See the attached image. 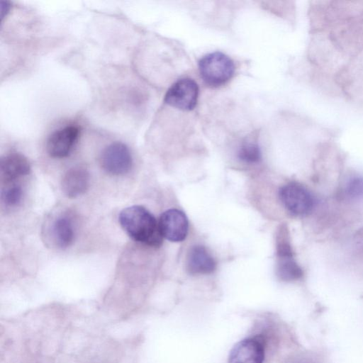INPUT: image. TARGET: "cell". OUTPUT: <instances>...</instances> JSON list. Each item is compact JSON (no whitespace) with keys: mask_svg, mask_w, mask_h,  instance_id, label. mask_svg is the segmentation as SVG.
Listing matches in <instances>:
<instances>
[{"mask_svg":"<svg viewBox=\"0 0 363 363\" xmlns=\"http://www.w3.org/2000/svg\"><path fill=\"white\" fill-rule=\"evenodd\" d=\"M118 221L124 231L135 241L159 247L162 243L159 223L145 208L135 205L123 209Z\"/></svg>","mask_w":363,"mask_h":363,"instance_id":"6da1fadb","label":"cell"},{"mask_svg":"<svg viewBox=\"0 0 363 363\" xmlns=\"http://www.w3.org/2000/svg\"><path fill=\"white\" fill-rule=\"evenodd\" d=\"M201 77L206 84L219 86L228 82L235 72L233 61L225 54L214 52L206 54L199 62Z\"/></svg>","mask_w":363,"mask_h":363,"instance_id":"7a4b0ae2","label":"cell"},{"mask_svg":"<svg viewBox=\"0 0 363 363\" xmlns=\"http://www.w3.org/2000/svg\"><path fill=\"white\" fill-rule=\"evenodd\" d=\"M99 162L101 168L111 175H123L128 173L133 164L129 148L121 142L113 143L101 152Z\"/></svg>","mask_w":363,"mask_h":363,"instance_id":"3957f363","label":"cell"},{"mask_svg":"<svg viewBox=\"0 0 363 363\" xmlns=\"http://www.w3.org/2000/svg\"><path fill=\"white\" fill-rule=\"evenodd\" d=\"M199 86L192 79L177 80L167 90L164 101L168 105L182 111H191L196 106Z\"/></svg>","mask_w":363,"mask_h":363,"instance_id":"277c9868","label":"cell"},{"mask_svg":"<svg viewBox=\"0 0 363 363\" xmlns=\"http://www.w3.org/2000/svg\"><path fill=\"white\" fill-rule=\"evenodd\" d=\"M279 197L284 207L296 216L310 213L315 203L311 194L297 183H289L282 186L279 191Z\"/></svg>","mask_w":363,"mask_h":363,"instance_id":"5b68a950","label":"cell"},{"mask_svg":"<svg viewBox=\"0 0 363 363\" xmlns=\"http://www.w3.org/2000/svg\"><path fill=\"white\" fill-rule=\"evenodd\" d=\"M79 128L75 125H70L52 133L48 139L47 152L54 158H63L69 155L76 143Z\"/></svg>","mask_w":363,"mask_h":363,"instance_id":"8992f818","label":"cell"},{"mask_svg":"<svg viewBox=\"0 0 363 363\" xmlns=\"http://www.w3.org/2000/svg\"><path fill=\"white\" fill-rule=\"evenodd\" d=\"M159 227L162 237L172 242H180L187 235L189 222L182 211L169 209L161 215Z\"/></svg>","mask_w":363,"mask_h":363,"instance_id":"52a82bcc","label":"cell"},{"mask_svg":"<svg viewBox=\"0 0 363 363\" xmlns=\"http://www.w3.org/2000/svg\"><path fill=\"white\" fill-rule=\"evenodd\" d=\"M264 347L259 337L240 341L231 350L228 363H263Z\"/></svg>","mask_w":363,"mask_h":363,"instance_id":"ba28073f","label":"cell"},{"mask_svg":"<svg viewBox=\"0 0 363 363\" xmlns=\"http://www.w3.org/2000/svg\"><path fill=\"white\" fill-rule=\"evenodd\" d=\"M90 182L89 172L81 167L69 169L63 176L61 183L64 194L70 199L84 194Z\"/></svg>","mask_w":363,"mask_h":363,"instance_id":"9c48e42d","label":"cell"},{"mask_svg":"<svg viewBox=\"0 0 363 363\" xmlns=\"http://www.w3.org/2000/svg\"><path fill=\"white\" fill-rule=\"evenodd\" d=\"M0 171L3 180L9 182L28 174L30 171V165L23 155L11 152L1 157Z\"/></svg>","mask_w":363,"mask_h":363,"instance_id":"30bf717a","label":"cell"},{"mask_svg":"<svg viewBox=\"0 0 363 363\" xmlns=\"http://www.w3.org/2000/svg\"><path fill=\"white\" fill-rule=\"evenodd\" d=\"M187 269L192 274H209L216 269V262L206 249L201 245L191 248L187 257Z\"/></svg>","mask_w":363,"mask_h":363,"instance_id":"8fae6325","label":"cell"},{"mask_svg":"<svg viewBox=\"0 0 363 363\" xmlns=\"http://www.w3.org/2000/svg\"><path fill=\"white\" fill-rule=\"evenodd\" d=\"M52 233L56 245L62 249L70 246L74 240V228L71 218L67 216L57 218L52 226Z\"/></svg>","mask_w":363,"mask_h":363,"instance_id":"7c38bea8","label":"cell"},{"mask_svg":"<svg viewBox=\"0 0 363 363\" xmlns=\"http://www.w3.org/2000/svg\"><path fill=\"white\" fill-rule=\"evenodd\" d=\"M277 274L281 280L289 281L299 279L303 272L293 257H286L279 258Z\"/></svg>","mask_w":363,"mask_h":363,"instance_id":"4fadbf2b","label":"cell"},{"mask_svg":"<svg viewBox=\"0 0 363 363\" xmlns=\"http://www.w3.org/2000/svg\"><path fill=\"white\" fill-rule=\"evenodd\" d=\"M238 155L240 160L251 164L259 162L262 156L257 143L252 140H247L241 144Z\"/></svg>","mask_w":363,"mask_h":363,"instance_id":"5bb4252c","label":"cell"},{"mask_svg":"<svg viewBox=\"0 0 363 363\" xmlns=\"http://www.w3.org/2000/svg\"><path fill=\"white\" fill-rule=\"evenodd\" d=\"M23 198V190L20 186L13 185L6 188L1 192V200L9 207L18 206Z\"/></svg>","mask_w":363,"mask_h":363,"instance_id":"9a60e30c","label":"cell"},{"mask_svg":"<svg viewBox=\"0 0 363 363\" xmlns=\"http://www.w3.org/2000/svg\"><path fill=\"white\" fill-rule=\"evenodd\" d=\"M346 193L352 199L363 197V177L352 178L346 186Z\"/></svg>","mask_w":363,"mask_h":363,"instance_id":"2e32d148","label":"cell"},{"mask_svg":"<svg viewBox=\"0 0 363 363\" xmlns=\"http://www.w3.org/2000/svg\"><path fill=\"white\" fill-rule=\"evenodd\" d=\"M10 6H10V4L9 1H0V13H1V20L9 13Z\"/></svg>","mask_w":363,"mask_h":363,"instance_id":"e0dca14e","label":"cell"}]
</instances>
